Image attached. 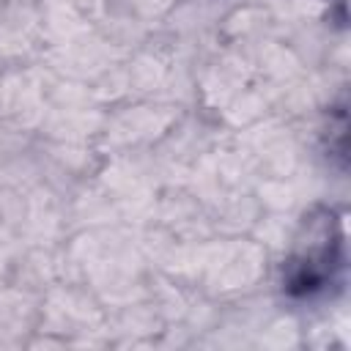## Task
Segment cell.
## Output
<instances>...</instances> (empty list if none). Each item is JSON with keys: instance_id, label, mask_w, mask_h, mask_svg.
Segmentation results:
<instances>
[{"instance_id": "6da1fadb", "label": "cell", "mask_w": 351, "mask_h": 351, "mask_svg": "<svg viewBox=\"0 0 351 351\" xmlns=\"http://www.w3.org/2000/svg\"><path fill=\"white\" fill-rule=\"evenodd\" d=\"M310 239L304 250H299L288 261L285 285L293 296H315L326 285H332L343 269V236L337 230L335 214L329 211L324 222L310 225Z\"/></svg>"}]
</instances>
